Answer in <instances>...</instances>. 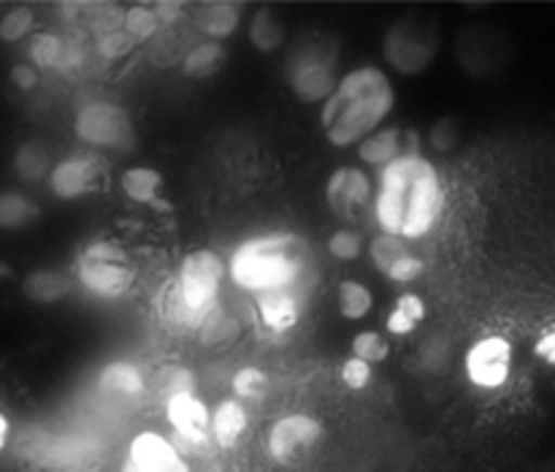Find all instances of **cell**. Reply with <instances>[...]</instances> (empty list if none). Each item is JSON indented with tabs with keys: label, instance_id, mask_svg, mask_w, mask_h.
<instances>
[{
	"label": "cell",
	"instance_id": "cell-16",
	"mask_svg": "<svg viewBox=\"0 0 555 472\" xmlns=\"http://www.w3.org/2000/svg\"><path fill=\"white\" fill-rule=\"evenodd\" d=\"M255 307H258L260 320L269 331L282 334L291 331L301 318V298L298 291H266L255 293Z\"/></svg>",
	"mask_w": 555,
	"mask_h": 472
},
{
	"label": "cell",
	"instance_id": "cell-38",
	"mask_svg": "<svg viewBox=\"0 0 555 472\" xmlns=\"http://www.w3.org/2000/svg\"><path fill=\"white\" fill-rule=\"evenodd\" d=\"M11 85L20 87V90L30 92L38 87V71L33 68L30 63H16L14 68H11Z\"/></svg>",
	"mask_w": 555,
	"mask_h": 472
},
{
	"label": "cell",
	"instance_id": "cell-9",
	"mask_svg": "<svg viewBox=\"0 0 555 472\" xmlns=\"http://www.w3.org/2000/svg\"><path fill=\"white\" fill-rule=\"evenodd\" d=\"M320 439H323V423L318 418L307 416V412H291L271 423L266 448L276 464L293 467L307 459Z\"/></svg>",
	"mask_w": 555,
	"mask_h": 472
},
{
	"label": "cell",
	"instance_id": "cell-18",
	"mask_svg": "<svg viewBox=\"0 0 555 472\" xmlns=\"http://www.w3.org/2000/svg\"><path fill=\"white\" fill-rule=\"evenodd\" d=\"M242 22V5L228 3V0H215V3H204L195 14V25L209 41H222V38L233 36Z\"/></svg>",
	"mask_w": 555,
	"mask_h": 472
},
{
	"label": "cell",
	"instance_id": "cell-24",
	"mask_svg": "<svg viewBox=\"0 0 555 472\" xmlns=\"http://www.w3.org/2000/svg\"><path fill=\"white\" fill-rule=\"evenodd\" d=\"M38 215H41V209L25 193H16V190L0 193V228L3 231H16V228L30 226V222L38 220Z\"/></svg>",
	"mask_w": 555,
	"mask_h": 472
},
{
	"label": "cell",
	"instance_id": "cell-25",
	"mask_svg": "<svg viewBox=\"0 0 555 472\" xmlns=\"http://www.w3.org/2000/svg\"><path fill=\"white\" fill-rule=\"evenodd\" d=\"M336 304H339L341 318L363 320L374 309L372 288L358 280H341L336 288Z\"/></svg>",
	"mask_w": 555,
	"mask_h": 472
},
{
	"label": "cell",
	"instance_id": "cell-39",
	"mask_svg": "<svg viewBox=\"0 0 555 472\" xmlns=\"http://www.w3.org/2000/svg\"><path fill=\"white\" fill-rule=\"evenodd\" d=\"M152 9H155L157 22H160V27H163V25H173L177 20H182L184 3H179V0H160V3H155Z\"/></svg>",
	"mask_w": 555,
	"mask_h": 472
},
{
	"label": "cell",
	"instance_id": "cell-44",
	"mask_svg": "<svg viewBox=\"0 0 555 472\" xmlns=\"http://www.w3.org/2000/svg\"><path fill=\"white\" fill-rule=\"evenodd\" d=\"M11 277V266L5 260H0V280H9Z\"/></svg>",
	"mask_w": 555,
	"mask_h": 472
},
{
	"label": "cell",
	"instance_id": "cell-1",
	"mask_svg": "<svg viewBox=\"0 0 555 472\" xmlns=\"http://www.w3.org/2000/svg\"><path fill=\"white\" fill-rule=\"evenodd\" d=\"M393 106L396 90L388 74L377 65H361L336 81V90L323 103L320 125L334 146H358L385 123Z\"/></svg>",
	"mask_w": 555,
	"mask_h": 472
},
{
	"label": "cell",
	"instance_id": "cell-3",
	"mask_svg": "<svg viewBox=\"0 0 555 472\" xmlns=\"http://www.w3.org/2000/svg\"><path fill=\"white\" fill-rule=\"evenodd\" d=\"M228 264L215 250H193L182 258L177 285L166 293V318L198 329L215 309Z\"/></svg>",
	"mask_w": 555,
	"mask_h": 472
},
{
	"label": "cell",
	"instance_id": "cell-40",
	"mask_svg": "<svg viewBox=\"0 0 555 472\" xmlns=\"http://www.w3.org/2000/svg\"><path fill=\"white\" fill-rule=\"evenodd\" d=\"M385 329L393 336H406L417 329V323H412V320L406 318V315H401L399 309H390L388 318H385Z\"/></svg>",
	"mask_w": 555,
	"mask_h": 472
},
{
	"label": "cell",
	"instance_id": "cell-23",
	"mask_svg": "<svg viewBox=\"0 0 555 472\" xmlns=\"http://www.w3.org/2000/svg\"><path fill=\"white\" fill-rule=\"evenodd\" d=\"M249 43L258 52L271 54L285 43V25L271 9H258L249 20Z\"/></svg>",
	"mask_w": 555,
	"mask_h": 472
},
{
	"label": "cell",
	"instance_id": "cell-33",
	"mask_svg": "<svg viewBox=\"0 0 555 472\" xmlns=\"http://www.w3.org/2000/svg\"><path fill=\"white\" fill-rule=\"evenodd\" d=\"M328 253L336 260H356L363 253V237L352 228H339V231L331 233Z\"/></svg>",
	"mask_w": 555,
	"mask_h": 472
},
{
	"label": "cell",
	"instance_id": "cell-28",
	"mask_svg": "<svg viewBox=\"0 0 555 472\" xmlns=\"http://www.w3.org/2000/svg\"><path fill=\"white\" fill-rule=\"evenodd\" d=\"M122 27H125V36H128L130 41H146V38L157 36L160 22H157L155 9H152V5H130L122 16Z\"/></svg>",
	"mask_w": 555,
	"mask_h": 472
},
{
	"label": "cell",
	"instance_id": "cell-7",
	"mask_svg": "<svg viewBox=\"0 0 555 472\" xmlns=\"http://www.w3.org/2000/svg\"><path fill=\"white\" fill-rule=\"evenodd\" d=\"M76 280L98 298H122L135 285V269L114 242H90L76 258Z\"/></svg>",
	"mask_w": 555,
	"mask_h": 472
},
{
	"label": "cell",
	"instance_id": "cell-30",
	"mask_svg": "<svg viewBox=\"0 0 555 472\" xmlns=\"http://www.w3.org/2000/svg\"><path fill=\"white\" fill-rule=\"evenodd\" d=\"M231 388L236 399H263L269 391V374L260 367H242L231 380Z\"/></svg>",
	"mask_w": 555,
	"mask_h": 472
},
{
	"label": "cell",
	"instance_id": "cell-21",
	"mask_svg": "<svg viewBox=\"0 0 555 472\" xmlns=\"http://www.w3.org/2000/svg\"><path fill=\"white\" fill-rule=\"evenodd\" d=\"M119 188L133 204H157L163 190V174L152 166H130L119 177Z\"/></svg>",
	"mask_w": 555,
	"mask_h": 472
},
{
	"label": "cell",
	"instance_id": "cell-35",
	"mask_svg": "<svg viewBox=\"0 0 555 472\" xmlns=\"http://www.w3.org/2000/svg\"><path fill=\"white\" fill-rule=\"evenodd\" d=\"M423 269H426L423 258H417V255L406 253V255H401V258L396 260V264L390 266L388 271H385V277H388L390 282H399V285H406V282H415L417 277L423 275Z\"/></svg>",
	"mask_w": 555,
	"mask_h": 472
},
{
	"label": "cell",
	"instance_id": "cell-13",
	"mask_svg": "<svg viewBox=\"0 0 555 472\" xmlns=\"http://www.w3.org/2000/svg\"><path fill=\"white\" fill-rule=\"evenodd\" d=\"M103 161L95 152H70L68 157L57 161L49 171V190L54 199L60 201H76L95 190L98 179H101Z\"/></svg>",
	"mask_w": 555,
	"mask_h": 472
},
{
	"label": "cell",
	"instance_id": "cell-11",
	"mask_svg": "<svg viewBox=\"0 0 555 472\" xmlns=\"http://www.w3.org/2000/svg\"><path fill=\"white\" fill-rule=\"evenodd\" d=\"M466 378L482 391L502 388L513 372V345L504 336H482L466 350Z\"/></svg>",
	"mask_w": 555,
	"mask_h": 472
},
{
	"label": "cell",
	"instance_id": "cell-17",
	"mask_svg": "<svg viewBox=\"0 0 555 472\" xmlns=\"http://www.w3.org/2000/svg\"><path fill=\"white\" fill-rule=\"evenodd\" d=\"M399 155H404V130H401L399 125L377 128L372 136H366V139L358 144V157H361L366 166L385 168Z\"/></svg>",
	"mask_w": 555,
	"mask_h": 472
},
{
	"label": "cell",
	"instance_id": "cell-14",
	"mask_svg": "<svg viewBox=\"0 0 555 472\" xmlns=\"http://www.w3.org/2000/svg\"><path fill=\"white\" fill-rule=\"evenodd\" d=\"M372 195V179H369V174L358 166L336 168L328 177V182H325V199H328V206L341 217H356L358 212L366 209Z\"/></svg>",
	"mask_w": 555,
	"mask_h": 472
},
{
	"label": "cell",
	"instance_id": "cell-42",
	"mask_svg": "<svg viewBox=\"0 0 555 472\" xmlns=\"http://www.w3.org/2000/svg\"><path fill=\"white\" fill-rule=\"evenodd\" d=\"M534 353L542 358V361L553 363L555 367V331H547L540 342L534 345Z\"/></svg>",
	"mask_w": 555,
	"mask_h": 472
},
{
	"label": "cell",
	"instance_id": "cell-36",
	"mask_svg": "<svg viewBox=\"0 0 555 472\" xmlns=\"http://www.w3.org/2000/svg\"><path fill=\"white\" fill-rule=\"evenodd\" d=\"M198 329H201V336H204V345L228 342L236 336V326H233V320L225 318V315H215V318L209 315V318H206Z\"/></svg>",
	"mask_w": 555,
	"mask_h": 472
},
{
	"label": "cell",
	"instance_id": "cell-19",
	"mask_svg": "<svg viewBox=\"0 0 555 472\" xmlns=\"http://www.w3.org/2000/svg\"><path fill=\"white\" fill-rule=\"evenodd\" d=\"M98 388L106 391V394L125 396V399H133V396L146 394V380L141 374V369L130 361H108L106 367L98 372Z\"/></svg>",
	"mask_w": 555,
	"mask_h": 472
},
{
	"label": "cell",
	"instance_id": "cell-22",
	"mask_svg": "<svg viewBox=\"0 0 555 472\" xmlns=\"http://www.w3.org/2000/svg\"><path fill=\"white\" fill-rule=\"evenodd\" d=\"M70 280L54 269H36L25 277L22 282V293L30 298L33 304H54L60 298L68 296Z\"/></svg>",
	"mask_w": 555,
	"mask_h": 472
},
{
	"label": "cell",
	"instance_id": "cell-5",
	"mask_svg": "<svg viewBox=\"0 0 555 472\" xmlns=\"http://www.w3.org/2000/svg\"><path fill=\"white\" fill-rule=\"evenodd\" d=\"M285 79L293 95L304 103H325L336 90V43L325 38H309L298 43L285 65Z\"/></svg>",
	"mask_w": 555,
	"mask_h": 472
},
{
	"label": "cell",
	"instance_id": "cell-8",
	"mask_svg": "<svg viewBox=\"0 0 555 472\" xmlns=\"http://www.w3.org/2000/svg\"><path fill=\"white\" fill-rule=\"evenodd\" d=\"M74 136L92 150H128L135 141L130 114L114 101H90L76 112Z\"/></svg>",
	"mask_w": 555,
	"mask_h": 472
},
{
	"label": "cell",
	"instance_id": "cell-43",
	"mask_svg": "<svg viewBox=\"0 0 555 472\" xmlns=\"http://www.w3.org/2000/svg\"><path fill=\"white\" fill-rule=\"evenodd\" d=\"M9 439H11V421L3 416V412H0V450L9 445Z\"/></svg>",
	"mask_w": 555,
	"mask_h": 472
},
{
	"label": "cell",
	"instance_id": "cell-12",
	"mask_svg": "<svg viewBox=\"0 0 555 472\" xmlns=\"http://www.w3.org/2000/svg\"><path fill=\"white\" fill-rule=\"evenodd\" d=\"M122 472H190V464L173 439L150 429L130 439Z\"/></svg>",
	"mask_w": 555,
	"mask_h": 472
},
{
	"label": "cell",
	"instance_id": "cell-31",
	"mask_svg": "<svg viewBox=\"0 0 555 472\" xmlns=\"http://www.w3.org/2000/svg\"><path fill=\"white\" fill-rule=\"evenodd\" d=\"M33 27H36V14H33L27 5H16L9 14L0 20V41L16 43L25 36H30Z\"/></svg>",
	"mask_w": 555,
	"mask_h": 472
},
{
	"label": "cell",
	"instance_id": "cell-41",
	"mask_svg": "<svg viewBox=\"0 0 555 472\" xmlns=\"http://www.w3.org/2000/svg\"><path fill=\"white\" fill-rule=\"evenodd\" d=\"M130 47V38L125 36V33H108V36H103L101 41V52L108 54V58H117V54L128 52Z\"/></svg>",
	"mask_w": 555,
	"mask_h": 472
},
{
	"label": "cell",
	"instance_id": "cell-26",
	"mask_svg": "<svg viewBox=\"0 0 555 472\" xmlns=\"http://www.w3.org/2000/svg\"><path fill=\"white\" fill-rule=\"evenodd\" d=\"M54 163L49 161V150L41 141H25L14 155V171L25 182H38V179L49 177Z\"/></svg>",
	"mask_w": 555,
	"mask_h": 472
},
{
	"label": "cell",
	"instance_id": "cell-6",
	"mask_svg": "<svg viewBox=\"0 0 555 472\" xmlns=\"http://www.w3.org/2000/svg\"><path fill=\"white\" fill-rule=\"evenodd\" d=\"M442 179L437 166L423 155H410V179H406L404 199V222L399 237L404 242L428 237L442 217Z\"/></svg>",
	"mask_w": 555,
	"mask_h": 472
},
{
	"label": "cell",
	"instance_id": "cell-20",
	"mask_svg": "<svg viewBox=\"0 0 555 472\" xmlns=\"http://www.w3.org/2000/svg\"><path fill=\"white\" fill-rule=\"evenodd\" d=\"M228 60V49L220 41H201L182 58V74L190 79H209L220 74Z\"/></svg>",
	"mask_w": 555,
	"mask_h": 472
},
{
	"label": "cell",
	"instance_id": "cell-27",
	"mask_svg": "<svg viewBox=\"0 0 555 472\" xmlns=\"http://www.w3.org/2000/svg\"><path fill=\"white\" fill-rule=\"evenodd\" d=\"M27 54H30V65L36 71L57 68L65 63V43L54 33H36L30 47H27Z\"/></svg>",
	"mask_w": 555,
	"mask_h": 472
},
{
	"label": "cell",
	"instance_id": "cell-29",
	"mask_svg": "<svg viewBox=\"0 0 555 472\" xmlns=\"http://www.w3.org/2000/svg\"><path fill=\"white\" fill-rule=\"evenodd\" d=\"M406 253H410V250H406V242L401 237H396V233H377V237L372 239V244H369L372 264L377 266L383 275Z\"/></svg>",
	"mask_w": 555,
	"mask_h": 472
},
{
	"label": "cell",
	"instance_id": "cell-32",
	"mask_svg": "<svg viewBox=\"0 0 555 472\" xmlns=\"http://www.w3.org/2000/svg\"><path fill=\"white\" fill-rule=\"evenodd\" d=\"M388 353H390V345L379 331H358V334L352 336V356L361 358V361L366 363L385 361Z\"/></svg>",
	"mask_w": 555,
	"mask_h": 472
},
{
	"label": "cell",
	"instance_id": "cell-37",
	"mask_svg": "<svg viewBox=\"0 0 555 472\" xmlns=\"http://www.w3.org/2000/svg\"><path fill=\"white\" fill-rule=\"evenodd\" d=\"M393 309H399L401 315H406L412 323H421V320L426 318V312H428L426 302H423V296H417V293H401V296L396 298Z\"/></svg>",
	"mask_w": 555,
	"mask_h": 472
},
{
	"label": "cell",
	"instance_id": "cell-4",
	"mask_svg": "<svg viewBox=\"0 0 555 472\" xmlns=\"http://www.w3.org/2000/svg\"><path fill=\"white\" fill-rule=\"evenodd\" d=\"M439 25L428 14H404L385 33L383 54L399 74L417 76L437 60Z\"/></svg>",
	"mask_w": 555,
	"mask_h": 472
},
{
	"label": "cell",
	"instance_id": "cell-15",
	"mask_svg": "<svg viewBox=\"0 0 555 472\" xmlns=\"http://www.w3.org/2000/svg\"><path fill=\"white\" fill-rule=\"evenodd\" d=\"M249 426V416L244 401H238L236 396H228V399L217 401L215 410H211L209 421V434L211 443L222 450H233L238 443H242L244 432Z\"/></svg>",
	"mask_w": 555,
	"mask_h": 472
},
{
	"label": "cell",
	"instance_id": "cell-34",
	"mask_svg": "<svg viewBox=\"0 0 555 472\" xmlns=\"http://www.w3.org/2000/svg\"><path fill=\"white\" fill-rule=\"evenodd\" d=\"M339 374H341V383H345L350 391H363L374 378L372 363L361 361V358H356V356H350L345 363H341Z\"/></svg>",
	"mask_w": 555,
	"mask_h": 472
},
{
	"label": "cell",
	"instance_id": "cell-2",
	"mask_svg": "<svg viewBox=\"0 0 555 472\" xmlns=\"http://www.w3.org/2000/svg\"><path fill=\"white\" fill-rule=\"evenodd\" d=\"M307 271L304 239L291 231H271L247 239L228 260V277L249 293L296 291Z\"/></svg>",
	"mask_w": 555,
	"mask_h": 472
},
{
	"label": "cell",
	"instance_id": "cell-10",
	"mask_svg": "<svg viewBox=\"0 0 555 472\" xmlns=\"http://www.w3.org/2000/svg\"><path fill=\"white\" fill-rule=\"evenodd\" d=\"M166 421L171 423L173 445L179 450H193V454H204L211 445L209 421L211 410L195 391H184V394H171L166 399Z\"/></svg>",
	"mask_w": 555,
	"mask_h": 472
}]
</instances>
